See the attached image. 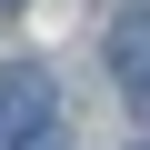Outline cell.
I'll return each mask as SVG.
<instances>
[{"mask_svg":"<svg viewBox=\"0 0 150 150\" xmlns=\"http://www.w3.org/2000/svg\"><path fill=\"white\" fill-rule=\"evenodd\" d=\"M110 60H120V90L150 80V0H130V10L110 20Z\"/></svg>","mask_w":150,"mask_h":150,"instance_id":"6da1fadb","label":"cell"},{"mask_svg":"<svg viewBox=\"0 0 150 150\" xmlns=\"http://www.w3.org/2000/svg\"><path fill=\"white\" fill-rule=\"evenodd\" d=\"M10 150H60V140H50V130H30V140H10Z\"/></svg>","mask_w":150,"mask_h":150,"instance_id":"7a4b0ae2","label":"cell"},{"mask_svg":"<svg viewBox=\"0 0 150 150\" xmlns=\"http://www.w3.org/2000/svg\"><path fill=\"white\" fill-rule=\"evenodd\" d=\"M130 110H150V80H130Z\"/></svg>","mask_w":150,"mask_h":150,"instance_id":"3957f363","label":"cell"},{"mask_svg":"<svg viewBox=\"0 0 150 150\" xmlns=\"http://www.w3.org/2000/svg\"><path fill=\"white\" fill-rule=\"evenodd\" d=\"M0 10H20V0H0Z\"/></svg>","mask_w":150,"mask_h":150,"instance_id":"277c9868","label":"cell"}]
</instances>
